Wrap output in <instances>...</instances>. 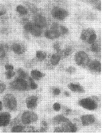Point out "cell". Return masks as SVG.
<instances>
[{
    "label": "cell",
    "instance_id": "obj_30",
    "mask_svg": "<svg viewBox=\"0 0 102 133\" xmlns=\"http://www.w3.org/2000/svg\"><path fill=\"white\" fill-rule=\"evenodd\" d=\"M72 52V49L70 47H68L66 48L63 52V55L65 56H69Z\"/></svg>",
    "mask_w": 102,
    "mask_h": 133
},
{
    "label": "cell",
    "instance_id": "obj_37",
    "mask_svg": "<svg viewBox=\"0 0 102 133\" xmlns=\"http://www.w3.org/2000/svg\"><path fill=\"white\" fill-rule=\"evenodd\" d=\"M46 128L45 127H42L41 129H40V132H41V133H44V132H46Z\"/></svg>",
    "mask_w": 102,
    "mask_h": 133
},
{
    "label": "cell",
    "instance_id": "obj_42",
    "mask_svg": "<svg viewBox=\"0 0 102 133\" xmlns=\"http://www.w3.org/2000/svg\"><path fill=\"white\" fill-rule=\"evenodd\" d=\"M65 96H67V97H69V96H70V94H69L68 92H67V91H65Z\"/></svg>",
    "mask_w": 102,
    "mask_h": 133
},
{
    "label": "cell",
    "instance_id": "obj_23",
    "mask_svg": "<svg viewBox=\"0 0 102 133\" xmlns=\"http://www.w3.org/2000/svg\"><path fill=\"white\" fill-rule=\"evenodd\" d=\"M8 47L6 44H0V59L4 58L6 56V51Z\"/></svg>",
    "mask_w": 102,
    "mask_h": 133
},
{
    "label": "cell",
    "instance_id": "obj_6",
    "mask_svg": "<svg viewBox=\"0 0 102 133\" xmlns=\"http://www.w3.org/2000/svg\"><path fill=\"white\" fill-rule=\"evenodd\" d=\"M79 104L84 108L89 110H94L98 108L97 102L90 98H84L79 101Z\"/></svg>",
    "mask_w": 102,
    "mask_h": 133
},
{
    "label": "cell",
    "instance_id": "obj_13",
    "mask_svg": "<svg viewBox=\"0 0 102 133\" xmlns=\"http://www.w3.org/2000/svg\"><path fill=\"white\" fill-rule=\"evenodd\" d=\"M44 36L47 38L53 39L59 38L60 36V35L56 30L50 29L45 30L44 32Z\"/></svg>",
    "mask_w": 102,
    "mask_h": 133
},
{
    "label": "cell",
    "instance_id": "obj_10",
    "mask_svg": "<svg viewBox=\"0 0 102 133\" xmlns=\"http://www.w3.org/2000/svg\"><path fill=\"white\" fill-rule=\"evenodd\" d=\"M61 127L63 132L65 133H75L77 130V128L75 124H73L70 121L63 123Z\"/></svg>",
    "mask_w": 102,
    "mask_h": 133
},
{
    "label": "cell",
    "instance_id": "obj_7",
    "mask_svg": "<svg viewBox=\"0 0 102 133\" xmlns=\"http://www.w3.org/2000/svg\"><path fill=\"white\" fill-rule=\"evenodd\" d=\"M51 14L55 19L62 20L68 16V13L65 9L56 6L51 10Z\"/></svg>",
    "mask_w": 102,
    "mask_h": 133
},
{
    "label": "cell",
    "instance_id": "obj_38",
    "mask_svg": "<svg viewBox=\"0 0 102 133\" xmlns=\"http://www.w3.org/2000/svg\"><path fill=\"white\" fill-rule=\"evenodd\" d=\"M6 13V10L0 9V16L4 15Z\"/></svg>",
    "mask_w": 102,
    "mask_h": 133
},
{
    "label": "cell",
    "instance_id": "obj_15",
    "mask_svg": "<svg viewBox=\"0 0 102 133\" xmlns=\"http://www.w3.org/2000/svg\"><path fill=\"white\" fill-rule=\"evenodd\" d=\"M51 29L56 30L60 35H65L68 32V29L66 27L63 25H60L56 23H54L52 24Z\"/></svg>",
    "mask_w": 102,
    "mask_h": 133
},
{
    "label": "cell",
    "instance_id": "obj_35",
    "mask_svg": "<svg viewBox=\"0 0 102 133\" xmlns=\"http://www.w3.org/2000/svg\"><path fill=\"white\" fill-rule=\"evenodd\" d=\"M5 68L6 70L7 71H12L14 70V66L10 64H7L5 66Z\"/></svg>",
    "mask_w": 102,
    "mask_h": 133
},
{
    "label": "cell",
    "instance_id": "obj_39",
    "mask_svg": "<svg viewBox=\"0 0 102 133\" xmlns=\"http://www.w3.org/2000/svg\"><path fill=\"white\" fill-rule=\"evenodd\" d=\"M71 112H72V110H71L70 109H68H68H67L65 110V114H67V115H68V114H70V113Z\"/></svg>",
    "mask_w": 102,
    "mask_h": 133
},
{
    "label": "cell",
    "instance_id": "obj_14",
    "mask_svg": "<svg viewBox=\"0 0 102 133\" xmlns=\"http://www.w3.org/2000/svg\"><path fill=\"white\" fill-rule=\"evenodd\" d=\"M89 68L93 71L101 72L102 69L101 63L100 61L98 60H93L90 61L88 65Z\"/></svg>",
    "mask_w": 102,
    "mask_h": 133
},
{
    "label": "cell",
    "instance_id": "obj_11",
    "mask_svg": "<svg viewBox=\"0 0 102 133\" xmlns=\"http://www.w3.org/2000/svg\"><path fill=\"white\" fill-rule=\"evenodd\" d=\"M81 121L84 126H88L93 124L95 122V117L93 115H84L81 117Z\"/></svg>",
    "mask_w": 102,
    "mask_h": 133
},
{
    "label": "cell",
    "instance_id": "obj_21",
    "mask_svg": "<svg viewBox=\"0 0 102 133\" xmlns=\"http://www.w3.org/2000/svg\"><path fill=\"white\" fill-rule=\"evenodd\" d=\"M60 59L61 56L59 54H58L57 53L56 54H53L50 58V63L53 66H56L59 63Z\"/></svg>",
    "mask_w": 102,
    "mask_h": 133
},
{
    "label": "cell",
    "instance_id": "obj_12",
    "mask_svg": "<svg viewBox=\"0 0 102 133\" xmlns=\"http://www.w3.org/2000/svg\"><path fill=\"white\" fill-rule=\"evenodd\" d=\"M37 101H38V97L37 96H31L29 97L26 99L27 107L30 109H33L35 108L37 106Z\"/></svg>",
    "mask_w": 102,
    "mask_h": 133
},
{
    "label": "cell",
    "instance_id": "obj_8",
    "mask_svg": "<svg viewBox=\"0 0 102 133\" xmlns=\"http://www.w3.org/2000/svg\"><path fill=\"white\" fill-rule=\"evenodd\" d=\"M34 23L41 29L45 28L47 26L46 18L41 14H36L34 18Z\"/></svg>",
    "mask_w": 102,
    "mask_h": 133
},
{
    "label": "cell",
    "instance_id": "obj_29",
    "mask_svg": "<svg viewBox=\"0 0 102 133\" xmlns=\"http://www.w3.org/2000/svg\"><path fill=\"white\" fill-rule=\"evenodd\" d=\"M15 75H16V72L15 71H14L13 70L7 71L5 73V75H6V78L7 79H11L13 77L15 76Z\"/></svg>",
    "mask_w": 102,
    "mask_h": 133
},
{
    "label": "cell",
    "instance_id": "obj_1",
    "mask_svg": "<svg viewBox=\"0 0 102 133\" xmlns=\"http://www.w3.org/2000/svg\"><path fill=\"white\" fill-rule=\"evenodd\" d=\"M10 87L13 90L25 91L29 88L27 79L22 78L18 76L10 83Z\"/></svg>",
    "mask_w": 102,
    "mask_h": 133
},
{
    "label": "cell",
    "instance_id": "obj_26",
    "mask_svg": "<svg viewBox=\"0 0 102 133\" xmlns=\"http://www.w3.org/2000/svg\"><path fill=\"white\" fill-rule=\"evenodd\" d=\"M17 73L18 74L19 77H20L22 78H23V79H27L28 78V77L29 76H28V74L21 68L19 69L17 71Z\"/></svg>",
    "mask_w": 102,
    "mask_h": 133
},
{
    "label": "cell",
    "instance_id": "obj_20",
    "mask_svg": "<svg viewBox=\"0 0 102 133\" xmlns=\"http://www.w3.org/2000/svg\"><path fill=\"white\" fill-rule=\"evenodd\" d=\"M69 121V119L66 118L65 116L62 115H58L55 116L53 119V122L56 124H63L68 122Z\"/></svg>",
    "mask_w": 102,
    "mask_h": 133
},
{
    "label": "cell",
    "instance_id": "obj_24",
    "mask_svg": "<svg viewBox=\"0 0 102 133\" xmlns=\"http://www.w3.org/2000/svg\"><path fill=\"white\" fill-rule=\"evenodd\" d=\"M16 11L21 15H25L28 13V10L23 5H19L16 7Z\"/></svg>",
    "mask_w": 102,
    "mask_h": 133
},
{
    "label": "cell",
    "instance_id": "obj_36",
    "mask_svg": "<svg viewBox=\"0 0 102 133\" xmlns=\"http://www.w3.org/2000/svg\"><path fill=\"white\" fill-rule=\"evenodd\" d=\"M54 133H63L62 129L61 127H57L54 130Z\"/></svg>",
    "mask_w": 102,
    "mask_h": 133
},
{
    "label": "cell",
    "instance_id": "obj_41",
    "mask_svg": "<svg viewBox=\"0 0 102 133\" xmlns=\"http://www.w3.org/2000/svg\"><path fill=\"white\" fill-rule=\"evenodd\" d=\"M2 109H3V103L2 101L0 100V112L2 111Z\"/></svg>",
    "mask_w": 102,
    "mask_h": 133
},
{
    "label": "cell",
    "instance_id": "obj_28",
    "mask_svg": "<svg viewBox=\"0 0 102 133\" xmlns=\"http://www.w3.org/2000/svg\"><path fill=\"white\" fill-rule=\"evenodd\" d=\"M33 24V23L30 22V21H28L27 22L24 23V29L25 31L27 32H30L32 28Z\"/></svg>",
    "mask_w": 102,
    "mask_h": 133
},
{
    "label": "cell",
    "instance_id": "obj_3",
    "mask_svg": "<svg viewBox=\"0 0 102 133\" xmlns=\"http://www.w3.org/2000/svg\"><path fill=\"white\" fill-rule=\"evenodd\" d=\"M75 61L79 66L85 67L88 66L91 60L88 55L84 51H80L76 53Z\"/></svg>",
    "mask_w": 102,
    "mask_h": 133
},
{
    "label": "cell",
    "instance_id": "obj_33",
    "mask_svg": "<svg viewBox=\"0 0 102 133\" xmlns=\"http://www.w3.org/2000/svg\"><path fill=\"white\" fill-rule=\"evenodd\" d=\"M52 93H53V95H55V96H57V95L60 94V90L58 88H54L53 89Z\"/></svg>",
    "mask_w": 102,
    "mask_h": 133
},
{
    "label": "cell",
    "instance_id": "obj_34",
    "mask_svg": "<svg viewBox=\"0 0 102 133\" xmlns=\"http://www.w3.org/2000/svg\"><path fill=\"white\" fill-rule=\"evenodd\" d=\"M6 89V85L3 83H0V94L3 93Z\"/></svg>",
    "mask_w": 102,
    "mask_h": 133
},
{
    "label": "cell",
    "instance_id": "obj_18",
    "mask_svg": "<svg viewBox=\"0 0 102 133\" xmlns=\"http://www.w3.org/2000/svg\"><path fill=\"white\" fill-rule=\"evenodd\" d=\"M41 28L38 26L36 24H35L34 23L33 24L32 28L30 31V33L34 36L36 37H38L41 36L42 33V30Z\"/></svg>",
    "mask_w": 102,
    "mask_h": 133
},
{
    "label": "cell",
    "instance_id": "obj_19",
    "mask_svg": "<svg viewBox=\"0 0 102 133\" xmlns=\"http://www.w3.org/2000/svg\"><path fill=\"white\" fill-rule=\"evenodd\" d=\"M30 75H31V77L34 80H37V81L41 79V78H42L43 76H44V74H43L42 72L36 69L32 70L30 72Z\"/></svg>",
    "mask_w": 102,
    "mask_h": 133
},
{
    "label": "cell",
    "instance_id": "obj_16",
    "mask_svg": "<svg viewBox=\"0 0 102 133\" xmlns=\"http://www.w3.org/2000/svg\"><path fill=\"white\" fill-rule=\"evenodd\" d=\"M68 88L71 91H72L74 92L83 93H84V92H85L83 87L79 84L70 83L68 85Z\"/></svg>",
    "mask_w": 102,
    "mask_h": 133
},
{
    "label": "cell",
    "instance_id": "obj_5",
    "mask_svg": "<svg viewBox=\"0 0 102 133\" xmlns=\"http://www.w3.org/2000/svg\"><path fill=\"white\" fill-rule=\"evenodd\" d=\"M97 37V36L96 32L92 29L84 30L81 35V38L82 40L91 45L96 42Z\"/></svg>",
    "mask_w": 102,
    "mask_h": 133
},
{
    "label": "cell",
    "instance_id": "obj_25",
    "mask_svg": "<svg viewBox=\"0 0 102 133\" xmlns=\"http://www.w3.org/2000/svg\"><path fill=\"white\" fill-rule=\"evenodd\" d=\"M36 56L38 60L42 61L46 58L47 56L46 53L42 51H37L36 53Z\"/></svg>",
    "mask_w": 102,
    "mask_h": 133
},
{
    "label": "cell",
    "instance_id": "obj_2",
    "mask_svg": "<svg viewBox=\"0 0 102 133\" xmlns=\"http://www.w3.org/2000/svg\"><path fill=\"white\" fill-rule=\"evenodd\" d=\"M4 106L10 111H14L17 108V101L15 97L12 94H8L3 98Z\"/></svg>",
    "mask_w": 102,
    "mask_h": 133
},
{
    "label": "cell",
    "instance_id": "obj_22",
    "mask_svg": "<svg viewBox=\"0 0 102 133\" xmlns=\"http://www.w3.org/2000/svg\"><path fill=\"white\" fill-rule=\"evenodd\" d=\"M25 130V127L20 124H16L14 125L11 128L12 133H21Z\"/></svg>",
    "mask_w": 102,
    "mask_h": 133
},
{
    "label": "cell",
    "instance_id": "obj_32",
    "mask_svg": "<svg viewBox=\"0 0 102 133\" xmlns=\"http://www.w3.org/2000/svg\"><path fill=\"white\" fill-rule=\"evenodd\" d=\"M75 71H76V69L74 67L72 66L69 67L66 69V71L70 74H74V72H75Z\"/></svg>",
    "mask_w": 102,
    "mask_h": 133
},
{
    "label": "cell",
    "instance_id": "obj_31",
    "mask_svg": "<svg viewBox=\"0 0 102 133\" xmlns=\"http://www.w3.org/2000/svg\"><path fill=\"white\" fill-rule=\"evenodd\" d=\"M53 108L56 111H58L61 109V105L58 103H55L53 105Z\"/></svg>",
    "mask_w": 102,
    "mask_h": 133
},
{
    "label": "cell",
    "instance_id": "obj_27",
    "mask_svg": "<svg viewBox=\"0 0 102 133\" xmlns=\"http://www.w3.org/2000/svg\"><path fill=\"white\" fill-rule=\"evenodd\" d=\"M101 47L98 43L95 42L92 44L91 50L93 52H96V53L99 52L101 51Z\"/></svg>",
    "mask_w": 102,
    "mask_h": 133
},
{
    "label": "cell",
    "instance_id": "obj_4",
    "mask_svg": "<svg viewBox=\"0 0 102 133\" xmlns=\"http://www.w3.org/2000/svg\"><path fill=\"white\" fill-rule=\"evenodd\" d=\"M38 120V116L35 112L31 111H25L21 116V121L24 125H29L36 122Z\"/></svg>",
    "mask_w": 102,
    "mask_h": 133
},
{
    "label": "cell",
    "instance_id": "obj_9",
    "mask_svg": "<svg viewBox=\"0 0 102 133\" xmlns=\"http://www.w3.org/2000/svg\"><path fill=\"white\" fill-rule=\"evenodd\" d=\"M11 116L9 112L0 113V127H5L8 125L11 122Z\"/></svg>",
    "mask_w": 102,
    "mask_h": 133
},
{
    "label": "cell",
    "instance_id": "obj_40",
    "mask_svg": "<svg viewBox=\"0 0 102 133\" xmlns=\"http://www.w3.org/2000/svg\"><path fill=\"white\" fill-rule=\"evenodd\" d=\"M42 125H43V127H44L47 128V126H48V124L45 121H42Z\"/></svg>",
    "mask_w": 102,
    "mask_h": 133
},
{
    "label": "cell",
    "instance_id": "obj_17",
    "mask_svg": "<svg viewBox=\"0 0 102 133\" xmlns=\"http://www.w3.org/2000/svg\"><path fill=\"white\" fill-rule=\"evenodd\" d=\"M12 51L16 54L21 55L22 54L24 51L25 49L24 47L21 44L18 43H14L11 47Z\"/></svg>",
    "mask_w": 102,
    "mask_h": 133
}]
</instances>
